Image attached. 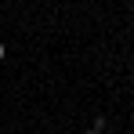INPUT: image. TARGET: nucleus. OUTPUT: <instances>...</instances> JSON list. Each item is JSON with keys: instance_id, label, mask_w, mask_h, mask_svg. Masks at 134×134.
Returning a JSON list of instances; mask_svg holds the SVG:
<instances>
[{"instance_id": "obj_3", "label": "nucleus", "mask_w": 134, "mask_h": 134, "mask_svg": "<svg viewBox=\"0 0 134 134\" xmlns=\"http://www.w3.org/2000/svg\"><path fill=\"white\" fill-rule=\"evenodd\" d=\"M87 134H94V131H87Z\"/></svg>"}, {"instance_id": "obj_1", "label": "nucleus", "mask_w": 134, "mask_h": 134, "mask_svg": "<svg viewBox=\"0 0 134 134\" xmlns=\"http://www.w3.org/2000/svg\"><path fill=\"white\" fill-rule=\"evenodd\" d=\"M91 131H94V134H102V131H105V116H94V127H91Z\"/></svg>"}, {"instance_id": "obj_2", "label": "nucleus", "mask_w": 134, "mask_h": 134, "mask_svg": "<svg viewBox=\"0 0 134 134\" xmlns=\"http://www.w3.org/2000/svg\"><path fill=\"white\" fill-rule=\"evenodd\" d=\"M4 58H7V44H0V62H4Z\"/></svg>"}]
</instances>
